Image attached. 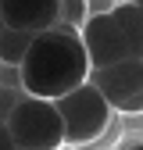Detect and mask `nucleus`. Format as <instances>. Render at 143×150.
Listing matches in <instances>:
<instances>
[{
  "label": "nucleus",
  "instance_id": "2",
  "mask_svg": "<svg viewBox=\"0 0 143 150\" xmlns=\"http://www.w3.org/2000/svg\"><path fill=\"white\" fill-rule=\"evenodd\" d=\"M79 36L89 54V68H107L129 57H143V7L136 0L86 14L79 25Z\"/></svg>",
  "mask_w": 143,
  "mask_h": 150
},
{
  "label": "nucleus",
  "instance_id": "12",
  "mask_svg": "<svg viewBox=\"0 0 143 150\" xmlns=\"http://www.w3.org/2000/svg\"><path fill=\"white\" fill-rule=\"evenodd\" d=\"M136 4H139V7H143V0H136Z\"/></svg>",
  "mask_w": 143,
  "mask_h": 150
},
{
  "label": "nucleus",
  "instance_id": "5",
  "mask_svg": "<svg viewBox=\"0 0 143 150\" xmlns=\"http://www.w3.org/2000/svg\"><path fill=\"white\" fill-rule=\"evenodd\" d=\"M89 82L104 93L111 111L143 115V57H129L107 68H89Z\"/></svg>",
  "mask_w": 143,
  "mask_h": 150
},
{
  "label": "nucleus",
  "instance_id": "11",
  "mask_svg": "<svg viewBox=\"0 0 143 150\" xmlns=\"http://www.w3.org/2000/svg\"><path fill=\"white\" fill-rule=\"evenodd\" d=\"M125 150H143V139H139V143H129V146H125Z\"/></svg>",
  "mask_w": 143,
  "mask_h": 150
},
{
  "label": "nucleus",
  "instance_id": "7",
  "mask_svg": "<svg viewBox=\"0 0 143 150\" xmlns=\"http://www.w3.org/2000/svg\"><path fill=\"white\" fill-rule=\"evenodd\" d=\"M32 36H36V32L0 25V61H4V64H18V61L25 57V50H29V43H32Z\"/></svg>",
  "mask_w": 143,
  "mask_h": 150
},
{
  "label": "nucleus",
  "instance_id": "6",
  "mask_svg": "<svg viewBox=\"0 0 143 150\" xmlns=\"http://www.w3.org/2000/svg\"><path fill=\"white\" fill-rule=\"evenodd\" d=\"M61 22V0H0V25L40 32Z\"/></svg>",
  "mask_w": 143,
  "mask_h": 150
},
{
  "label": "nucleus",
  "instance_id": "3",
  "mask_svg": "<svg viewBox=\"0 0 143 150\" xmlns=\"http://www.w3.org/2000/svg\"><path fill=\"white\" fill-rule=\"evenodd\" d=\"M64 122V146H93L107 129H111V104L104 100V93L93 82H79L75 89H68L64 97L54 100Z\"/></svg>",
  "mask_w": 143,
  "mask_h": 150
},
{
  "label": "nucleus",
  "instance_id": "1",
  "mask_svg": "<svg viewBox=\"0 0 143 150\" xmlns=\"http://www.w3.org/2000/svg\"><path fill=\"white\" fill-rule=\"evenodd\" d=\"M89 79V54L75 25L54 22L32 36L25 57L18 61V82L29 97L57 100Z\"/></svg>",
  "mask_w": 143,
  "mask_h": 150
},
{
  "label": "nucleus",
  "instance_id": "13",
  "mask_svg": "<svg viewBox=\"0 0 143 150\" xmlns=\"http://www.w3.org/2000/svg\"><path fill=\"white\" fill-rule=\"evenodd\" d=\"M0 64H4V61H0Z\"/></svg>",
  "mask_w": 143,
  "mask_h": 150
},
{
  "label": "nucleus",
  "instance_id": "9",
  "mask_svg": "<svg viewBox=\"0 0 143 150\" xmlns=\"http://www.w3.org/2000/svg\"><path fill=\"white\" fill-rule=\"evenodd\" d=\"M25 97V89L22 86H0V122H7V115H11V107Z\"/></svg>",
  "mask_w": 143,
  "mask_h": 150
},
{
  "label": "nucleus",
  "instance_id": "10",
  "mask_svg": "<svg viewBox=\"0 0 143 150\" xmlns=\"http://www.w3.org/2000/svg\"><path fill=\"white\" fill-rule=\"evenodd\" d=\"M0 150H18V143H14V136H11V129H7V122H0Z\"/></svg>",
  "mask_w": 143,
  "mask_h": 150
},
{
  "label": "nucleus",
  "instance_id": "4",
  "mask_svg": "<svg viewBox=\"0 0 143 150\" xmlns=\"http://www.w3.org/2000/svg\"><path fill=\"white\" fill-rule=\"evenodd\" d=\"M7 129L18 150H64V122L54 100L47 97H25L11 107Z\"/></svg>",
  "mask_w": 143,
  "mask_h": 150
},
{
  "label": "nucleus",
  "instance_id": "8",
  "mask_svg": "<svg viewBox=\"0 0 143 150\" xmlns=\"http://www.w3.org/2000/svg\"><path fill=\"white\" fill-rule=\"evenodd\" d=\"M86 0H61V22H68V25H82L86 22Z\"/></svg>",
  "mask_w": 143,
  "mask_h": 150
}]
</instances>
